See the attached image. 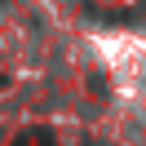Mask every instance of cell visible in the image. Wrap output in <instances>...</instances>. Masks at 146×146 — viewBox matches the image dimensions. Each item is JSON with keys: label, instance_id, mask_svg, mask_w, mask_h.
I'll list each match as a JSON object with an SVG mask.
<instances>
[{"label": "cell", "instance_id": "cell-1", "mask_svg": "<svg viewBox=\"0 0 146 146\" xmlns=\"http://www.w3.org/2000/svg\"><path fill=\"white\" fill-rule=\"evenodd\" d=\"M13 146H53V137H49L44 128H36V133H22V137H18Z\"/></svg>", "mask_w": 146, "mask_h": 146}]
</instances>
